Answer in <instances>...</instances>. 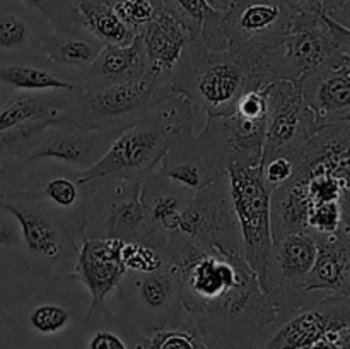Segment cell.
I'll return each instance as SVG.
<instances>
[{
    "mask_svg": "<svg viewBox=\"0 0 350 349\" xmlns=\"http://www.w3.org/2000/svg\"><path fill=\"white\" fill-rule=\"evenodd\" d=\"M267 51L241 43L208 50L200 38L193 36L171 77V91L185 96L205 116L228 115L243 94L270 82Z\"/></svg>",
    "mask_w": 350,
    "mask_h": 349,
    "instance_id": "obj_1",
    "label": "cell"
},
{
    "mask_svg": "<svg viewBox=\"0 0 350 349\" xmlns=\"http://www.w3.org/2000/svg\"><path fill=\"white\" fill-rule=\"evenodd\" d=\"M195 108L185 96L171 92L147 115L122 130L94 166L79 171L75 183L88 194L111 180L140 183L156 170L173 140L185 129L195 127Z\"/></svg>",
    "mask_w": 350,
    "mask_h": 349,
    "instance_id": "obj_2",
    "label": "cell"
},
{
    "mask_svg": "<svg viewBox=\"0 0 350 349\" xmlns=\"http://www.w3.org/2000/svg\"><path fill=\"white\" fill-rule=\"evenodd\" d=\"M350 60V27L325 14L296 12L289 31L267 51L269 81L294 84L311 74Z\"/></svg>",
    "mask_w": 350,
    "mask_h": 349,
    "instance_id": "obj_3",
    "label": "cell"
},
{
    "mask_svg": "<svg viewBox=\"0 0 350 349\" xmlns=\"http://www.w3.org/2000/svg\"><path fill=\"white\" fill-rule=\"evenodd\" d=\"M171 92V84H161L149 75L88 89L62 109L50 125L120 133L147 115Z\"/></svg>",
    "mask_w": 350,
    "mask_h": 349,
    "instance_id": "obj_4",
    "label": "cell"
},
{
    "mask_svg": "<svg viewBox=\"0 0 350 349\" xmlns=\"http://www.w3.org/2000/svg\"><path fill=\"white\" fill-rule=\"evenodd\" d=\"M224 171L241 238L243 259L255 272L262 289L269 293L273 238L270 228V190L262 178V168L234 163L226 166Z\"/></svg>",
    "mask_w": 350,
    "mask_h": 349,
    "instance_id": "obj_5",
    "label": "cell"
},
{
    "mask_svg": "<svg viewBox=\"0 0 350 349\" xmlns=\"http://www.w3.org/2000/svg\"><path fill=\"white\" fill-rule=\"evenodd\" d=\"M0 204L16 218L21 243L29 253L48 260H68L77 253L84 226L70 224L65 211L51 207L31 190L5 195Z\"/></svg>",
    "mask_w": 350,
    "mask_h": 349,
    "instance_id": "obj_6",
    "label": "cell"
},
{
    "mask_svg": "<svg viewBox=\"0 0 350 349\" xmlns=\"http://www.w3.org/2000/svg\"><path fill=\"white\" fill-rule=\"evenodd\" d=\"M89 195L92 202L84 211L82 235L88 238L142 242L152 246V233L140 202V183L111 180Z\"/></svg>",
    "mask_w": 350,
    "mask_h": 349,
    "instance_id": "obj_7",
    "label": "cell"
},
{
    "mask_svg": "<svg viewBox=\"0 0 350 349\" xmlns=\"http://www.w3.org/2000/svg\"><path fill=\"white\" fill-rule=\"evenodd\" d=\"M178 231L208 252L243 255L226 171L191 195L181 211Z\"/></svg>",
    "mask_w": 350,
    "mask_h": 349,
    "instance_id": "obj_8",
    "label": "cell"
},
{
    "mask_svg": "<svg viewBox=\"0 0 350 349\" xmlns=\"http://www.w3.org/2000/svg\"><path fill=\"white\" fill-rule=\"evenodd\" d=\"M317 130L313 113L304 103L297 84L291 81H272L267 84L262 161L273 156L293 157Z\"/></svg>",
    "mask_w": 350,
    "mask_h": 349,
    "instance_id": "obj_9",
    "label": "cell"
},
{
    "mask_svg": "<svg viewBox=\"0 0 350 349\" xmlns=\"http://www.w3.org/2000/svg\"><path fill=\"white\" fill-rule=\"evenodd\" d=\"M342 331H350V296H325L280 322L258 349H304Z\"/></svg>",
    "mask_w": 350,
    "mask_h": 349,
    "instance_id": "obj_10",
    "label": "cell"
},
{
    "mask_svg": "<svg viewBox=\"0 0 350 349\" xmlns=\"http://www.w3.org/2000/svg\"><path fill=\"white\" fill-rule=\"evenodd\" d=\"M156 170L171 183L191 194L205 188L224 173L219 153L200 132H195V127L185 129L173 140Z\"/></svg>",
    "mask_w": 350,
    "mask_h": 349,
    "instance_id": "obj_11",
    "label": "cell"
},
{
    "mask_svg": "<svg viewBox=\"0 0 350 349\" xmlns=\"http://www.w3.org/2000/svg\"><path fill=\"white\" fill-rule=\"evenodd\" d=\"M296 10L282 0H243L224 12L228 47L255 44L265 50L275 47L289 31Z\"/></svg>",
    "mask_w": 350,
    "mask_h": 349,
    "instance_id": "obj_12",
    "label": "cell"
},
{
    "mask_svg": "<svg viewBox=\"0 0 350 349\" xmlns=\"http://www.w3.org/2000/svg\"><path fill=\"white\" fill-rule=\"evenodd\" d=\"M116 135H118L116 132L48 125L29 144L26 156H24V163L55 159L81 168V171H84L94 166L105 156L109 144Z\"/></svg>",
    "mask_w": 350,
    "mask_h": 349,
    "instance_id": "obj_13",
    "label": "cell"
},
{
    "mask_svg": "<svg viewBox=\"0 0 350 349\" xmlns=\"http://www.w3.org/2000/svg\"><path fill=\"white\" fill-rule=\"evenodd\" d=\"M122 240L118 238H88L82 235L75 253L74 276L88 287L91 294L85 320L106 301L109 293L125 279L126 269L122 263Z\"/></svg>",
    "mask_w": 350,
    "mask_h": 349,
    "instance_id": "obj_14",
    "label": "cell"
},
{
    "mask_svg": "<svg viewBox=\"0 0 350 349\" xmlns=\"http://www.w3.org/2000/svg\"><path fill=\"white\" fill-rule=\"evenodd\" d=\"M202 135L214 146L222 166H260L265 142V116L252 118L232 109L228 115L205 116Z\"/></svg>",
    "mask_w": 350,
    "mask_h": 349,
    "instance_id": "obj_15",
    "label": "cell"
},
{
    "mask_svg": "<svg viewBox=\"0 0 350 349\" xmlns=\"http://www.w3.org/2000/svg\"><path fill=\"white\" fill-rule=\"evenodd\" d=\"M139 36L146 53V75L161 84H170L181 53L193 34L173 14L159 9Z\"/></svg>",
    "mask_w": 350,
    "mask_h": 349,
    "instance_id": "obj_16",
    "label": "cell"
},
{
    "mask_svg": "<svg viewBox=\"0 0 350 349\" xmlns=\"http://www.w3.org/2000/svg\"><path fill=\"white\" fill-rule=\"evenodd\" d=\"M318 129L350 122V60L297 82Z\"/></svg>",
    "mask_w": 350,
    "mask_h": 349,
    "instance_id": "obj_17",
    "label": "cell"
},
{
    "mask_svg": "<svg viewBox=\"0 0 350 349\" xmlns=\"http://www.w3.org/2000/svg\"><path fill=\"white\" fill-rule=\"evenodd\" d=\"M191 192L171 183L157 170L140 181V202L152 233V246L163 252L171 233L180 228L181 211L191 198Z\"/></svg>",
    "mask_w": 350,
    "mask_h": 349,
    "instance_id": "obj_18",
    "label": "cell"
},
{
    "mask_svg": "<svg viewBox=\"0 0 350 349\" xmlns=\"http://www.w3.org/2000/svg\"><path fill=\"white\" fill-rule=\"evenodd\" d=\"M317 257L303 284L304 293L350 296V231L314 235Z\"/></svg>",
    "mask_w": 350,
    "mask_h": 349,
    "instance_id": "obj_19",
    "label": "cell"
},
{
    "mask_svg": "<svg viewBox=\"0 0 350 349\" xmlns=\"http://www.w3.org/2000/svg\"><path fill=\"white\" fill-rule=\"evenodd\" d=\"M132 281L135 305L140 313L154 322V328H163L171 322L180 324L181 294L173 270L164 263L152 272H133Z\"/></svg>",
    "mask_w": 350,
    "mask_h": 349,
    "instance_id": "obj_20",
    "label": "cell"
},
{
    "mask_svg": "<svg viewBox=\"0 0 350 349\" xmlns=\"http://www.w3.org/2000/svg\"><path fill=\"white\" fill-rule=\"evenodd\" d=\"M147 72L146 53L142 41L137 34L135 40L126 47L105 44L91 65L77 72V82L84 91L103 88V86L120 84L144 77Z\"/></svg>",
    "mask_w": 350,
    "mask_h": 349,
    "instance_id": "obj_21",
    "label": "cell"
},
{
    "mask_svg": "<svg viewBox=\"0 0 350 349\" xmlns=\"http://www.w3.org/2000/svg\"><path fill=\"white\" fill-rule=\"evenodd\" d=\"M105 44L84 26L75 24L65 29H53L40 40V55L50 67L84 70L94 62Z\"/></svg>",
    "mask_w": 350,
    "mask_h": 349,
    "instance_id": "obj_22",
    "label": "cell"
},
{
    "mask_svg": "<svg viewBox=\"0 0 350 349\" xmlns=\"http://www.w3.org/2000/svg\"><path fill=\"white\" fill-rule=\"evenodd\" d=\"M36 16L17 0H0V62L40 57Z\"/></svg>",
    "mask_w": 350,
    "mask_h": 349,
    "instance_id": "obj_23",
    "label": "cell"
},
{
    "mask_svg": "<svg viewBox=\"0 0 350 349\" xmlns=\"http://www.w3.org/2000/svg\"><path fill=\"white\" fill-rule=\"evenodd\" d=\"M84 91H27L14 92L0 109V132L26 123L53 120Z\"/></svg>",
    "mask_w": 350,
    "mask_h": 349,
    "instance_id": "obj_24",
    "label": "cell"
},
{
    "mask_svg": "<svg viewBox=\"0 0 350 349\" xmlns=\"http://www.w3.org/2000/svg\"><path fill=\"white\" fill-rule=\"evenodd\" d=\"M0 81L14 92L84 91L81 86L65 79L43 58L38 57L0 62Z\"/></svg>",
    "mask_w": 350,
    "mask_h": 349,
    "instance_id": "obj_25",
    "label": "cell"
},
{
    "mask_svg": "<svg viewBox=\"0 0 350 349\" xmlns=\"http://www.w3.org/2000/svg\"><path fill=\"white\" fill-rule=\"evenodd\" d=\"M75 14L89 33L103 44L126 47L135 40L137 34L123 23L108 2H74Z\"/></svg>",
    "mask_w": 350,
    "mask_h": 349,
    "instance_id": "obj_26",
    "label": "cell"
},
{
    "mask_svg": "<svg viewBox=\"0 0 350 349\" xmlns=\"http://www.w3.org/2000/svg\"><path fill=\"white\" fill-rule=\"evenodd\" d=\"M304 229L313 235L350 231V201H330L313 205L306 216Z\"/></svg>",
    "mask_w": 350,
    "mask_h": 349,
    "instance_id": "obj_27",
    "label": "cell"
},
{
    "mask_svg": "<svg viewBox=\"0 0 350 349\" xmlns=\"http://www.w3.org/2000/svg\"><path fill=\"white\" fill-rule=\"evenodd\" d=\"M149 349H207L200 327L180 324L171 328H154L149 337Z\"/></svg>",
    "mask_w": 350,
    "mask_h": 349,
    "instance_id": "obj_28",
    "label": "cell"
},
{
    "mask_svg": "<svg viewBox=\"0 0 350 349\" xmlns=\"http://www.w3.org/2000/svg\"><path fill=\"white\" fill-rule=\"evenodd\" d=\"M17 2L46 19L53 29H65L81 24L72 0H17Z\"/></svg>",
    "mask_w": 350,
    "mask_h": 349,
    "instance_id": "obj_29",
    "label": "cell"
},
{
    "mask_svg": "<svg viewBox=\"0 0 350 349\" xmlns=\"http://www.w3.org/2000/svg\"><path fill=\"white\" fill-rule=\"evenodd\" d=\"M122 263L126 272H152L164 266L163 252L142 242H125L122 246Z\"/></svg>",
    "mask_w": 350,
    "mask_h": 349,
    "instance_id": "obj_30",
    "label": "cell"
},
{
    "mask_svg": "<svg viewBox=\"0 0 350 349\" xmlns=\"http://www.w3.org/2000/svg\"><path fill=\"white\" fill-rule=\"evenodd\" d=\"M34 194L48 205L65 212L74 211L81 198V192H79V185L75 183V180L65 177L51 178L40 192L34 190Z\"/></svg>",
    "mask_w": 350,
    "mask_h": 349,
    "instance_id": "obj_31",
    "label": "cell"
},
{
    "mask_svg": "<svg viewBox=\"0 0 350 349\" xmlns=\"http://www.w3.org/2000/svg\"><path fill=\"white\" fill-rule=\"evenodd\" d=\"M120 19L130 27L135 34L144 29L157 14L161 7V0H115L111 3Z\"/></svg>",
    "mask_w": 350,
    "mask_h": 349,
    "instance_id": "obj_32",
    "label": "cell"
},
{
    "mask_svg": "<svg viewBox=\"0 0 350 349\" xmlns=\"http://www.w3.org/2000/svg\"><path fill=\"white\" fill-rule=\"evenodd\" d=\"M68 324H70V313H68V310L55 303L40 305L29 315V325L33 327V331L43 335L58 334Z\"/></svg>",
    "mask_w": 350,
    "mask_h": 349,
    "instance_id": "obj_33",
    "label": "cell"
},
{
    "mask_svg": "<svg viewBox=\"0 0 350 349\" xmlns=\"http://www.w3.org/2000/svg\"><path fill=\"white\" fill-rule=\"evenodd\" d=\"M260 168H262L263 181H265L270 192L273 188L280 187L282 183H286L294 173L293 159L287 156H273L270 159L262 161Z\"/></svg>",
    "mask_w": 350,
    "mask_h": 349,
    "instance_id": "obj_34",
    "label": "cell"
},
{
    "mask_svg": "<svg viewBox=\"0 0 350 349\" xmlns=\"http://www.w3.org/2000/svg\"><path fill=\"white\" fill-rule=\"evenodd\" d=\"M23 164L26 163L19 159H10V157L0 156V198L23 190V187L19 185Z\"/></svg>",
    "mask_w": 350,
    "mask_h": 349,
    "instance_id": "obj_35",
    "label": "cell"
},
{
    "mask_svg": "<svg viewBox=\"0 0 350 349\" xmlns=\"http://www.w3.org/2000/svg\"><path fill=\"white\" fill-rule=\"evenodd\" d=\"M21 243L19 226L16 218L0 204V248H9Z\"/></svg>",
    "mask_w": 350,
    "mask_h": 349,
    "instance_id": "obj_36",
    "label": "cell"
},
{
    "mask_svg": "<svg viewBox=\"0 0 350 349\" xmlns=\"http://www.w3.org/2000/svg\"><path fill=\"white\" fill-rule=\"evenodd\" d=\"M320 12L342 26L350 27V0H320Z\"/></svg>",
    "mask_w": 350,
    "mask_h": 349,
    "instance_id": "obj_37",
    "label": "cell"
},
{
    "mask_svg": "<svg viewBox=\"0 0 350 349\" xmlns=\"http://www.w3.org/2000/svg\"><path fill=\"white\" fill-rule=\"evenodd\" d=\"M88 349H129L123 339L111 331H96L89 339Z\"/></svg>",
    "mask_w": 350,
    "mask_h": 349,
    "instance_id": "obj_38",
    "label": "cell"
},
{
    "mask_svg": "<svg viewBox=\"0 0 350 349\" xmlns=\"http://www.w3.org/2000/svg\"><path fill=\"white\" fill-rule=\"evenodd\" d=\"M296 12H318L320 10V0H282Z\"/></svg>",
    "mask_w": 350,
    "mask_h": 349,
    "instance_id": "obj_39",
    "label": "cell"
},
{
    "mask_svg": "<svg viewBox=\"0 0 350 349\" xmlns=\"http://www.w3.org/2000/svg\"><path fill=\"white\" fill-rule=\"evenodd\" d=\"M304 349H349V344H340V342H334L330 339H323V341Z\"/></svg>",
    "mask_w": 350,
    "mask_h": 349,
    "instance_id": "obj_40",
    "label": "cell"
},
{
    "mask_svg": "<svg viewBox=\"0 0 350 349\" xmlns=\"http://www.w3.org/2000/svg\"><path fill=\"white\" fill-rule=\"evenodd\" d=\"M14 96V91L10 88H7L2 81H0V109L9 103V99Z\"/></svg>",
    "mask_w": 350,
    "mask_h": 349,
    "instance_id": "obj_41",
    "label": "cell"
},
{
    "mask_svg": "<svg viewBox=\"0 0 350 349\" xmlns=\"http://www.w3.org/2000/svg\"><path fill=\"white\" fill-rule=\"evenodd\" d=\"M207 3L212 7V9L222 10V12H224V10H228L229 7L234 3V0H207Z\"/></svg>",
    "mask_w": 350,
    "mask_h": 349,
    "instance_id": "obj_42",
    "label": "cell"
},
{
    "mask_svg": "<svg viewBox=\"0 0 350 349\" xmlns=\"http://www.w3.org/2000/svg\"><path fill=\"white\" fill-rule=\"evenodd\" d=\"M72 2H108V3H113L115 0H72Z\"/></svg>",
    "mask_w": 350,
    "mask_h": 349,
    "instance_id": "obj_43",
    "label": "cell"
},
{
    "mask_svg": "<svg viewBox=\"0 0 350 349\" xmlns=\"http://www.w3.org/2000/svg\"><path fill=\"white\" fill-rule=\"evenodd\" d=\"M207 349H222V348H207Z\"/></svg>",
    "mask_w": 350,
    "mask_h": 349,
    "instance_id": "obj_44",
    "label": "cell"
},
{
    "mask_svg": "<svg viewBox=\"0 0 350 349\" xmlns=\"http://www.w3.org/2000/svg\"><path fill=\"white\" fill-rule=\"evenodd\" d=\"M236 2H243V0H234V3H236Z\"/></svg>",
    "mask_w": 350,
    "mask_h": 349,
    "instance_id": "obj_45",
    "label": "cell"
}]
</instances>
